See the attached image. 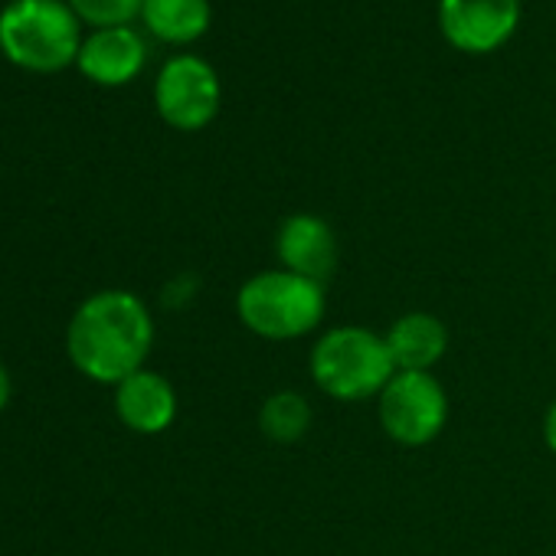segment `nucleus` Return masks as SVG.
Listing matches in <instances>:
<instances>
[{
	"label": "nucleus",
	"mask_w": 556,
	"mask_h": 556,
	"mask_svg": "<svg viewBox=\"0 0 556 556\" xmlns=\"http://www.w3.org/2000/svg\"><path fill=\"white\" fill-rule=\"evenodd\" d=\"M387 344L396 370L432 374L448 354V328L432 312H406L387 328Z\"/></svg>",
	"instance_id": "11"
},
{
	"label": "nucleus",
	"mask_w": 556,
	"mask_h": 556,
	"mask_svg": "<svg viewBox=\"0 0 556 556\" xmlns=\"http://www.w3.org/2000/svg\"><path fill=\"white\" fill-rule=\"evenodd\" d=\"M328 315L325 286L289 268H262L236 292L239 325L271 344L312 338Z\"/></svg>",
	"instance_id": "2"
},
{
	"label": "nucleus",
	"mask_w": 556,
	"mask_h": 556,
	"mask_svg": "<svg viewBox=\"0 0 556 556\" xmlns=\"http://www.w3.org/2000/svg\"><path fill=\"white\" fill-rule=\"evenodd\" d=\"M148 63V43L131 27H105L92 30L79 50V73L96 86H128L141 76Z\"/></svg>",
	"instance_id": "10"
},
{
	"label": "nucleus",
	"mask_w": 556,
	"mask_h": 556,
	"mask_svg": "<svg viewBox=\"0 0 556 556\" xmlns=\"http://www.w3.org/2000/svg\"><path fill=\"white\" fill-rule=\"evenodd\" d=\"M141 21L151 37L184 47L200 40L210 30L213 8L210 0H144Z\"/></svg>",
	"instance_id": "12"
},
{
	"label": "nucleus",
	"mask_w": 556,
	"mask_h": 556,
	"mask_svg": "<svg viewBox=\"0 0 556 556\" xmlns=\"http://www.w3.org/2000/svg\"><path fill=\"white\" fill-rule=\"evenodd\" d=\"M377 419L396 445L426 448L448 426V393L435 374L396 370L377 396Z\"/></svg>",
	"instance_id": "5"
},
{
	"label": "nucleus",
	"mask_w": 556,
	"mask_h": 556,
	"mask_svg": "<svg viewBox=\"0 0 556 556\" xmlns=\"http://www.w3.org/2000/svg\"><path fill=\"white\" fill-rule=\"evenodd\" d=\"M543 442H546V448L556 455V400L549 403V409H546V416H543Z\"/></svg>",
	"instance_id": "16"
},
{
	"label": "nucleus",
	"mask_w": 556,
	"mask_h": 556,
	"mask_svg": "<svg viewBox=\"0 0 556 556\" xmlns=\"http://www.w3.org/2000/svg\"><path fill=\"white\" fill-rule=\"evenodd\" d=\"M275 258L278 268H289L325 286L341 258L338 232L318 213H289L275 232Z\"/></svg>",
	"instance_id": "8"
},
{
	"label": "nucleus",
	"mask_w": 556,
	"mask_h": 556,
	"mask_svg": "<svg viewBox=\"0 0 556 556\" xmlns=\"http://www.w3.org/2000/svg\"><path fill=\"white\" fill-rule=\"evenodd\" d=\"M11 396H14V377H11L8 364L0 361V413L11 406Z\"/></svg>",
	"instance_id": "15"
},
{
	"label": "nucleus",
	"mask_w": 556,
	"mask_h": 556,
	"mask_svg": "<svg viewBox=\"0 0 556 556\" xmlns=\"http://www.w3.org/2000/svg\"><path fill=\"white\" fill-rule=\"evenodd\" d=\"M315 387L338 403L377 400L396 377L390 344L364 325H338L318 334L308 354Z\"/></svg>",
	"instance_id": "3"
},
{
	"label": "nucleus",
	"mask_w": 556,
	"mask_h": 556,
	"mask_svg": "<svg viewBox=\"0 0 556 556\" xmlns=\"http://www.w3.org/2000/svg\"><path fill=\"white\" fill-rule=\"evenodd\" d=\"M0 50L27 73H63L79 60V17L66 0H11L0 11Z\"/></svg>",
	"instance_id": "4"
},
{
	"label": "nucleus",
	"mask_w": 556,
	"mask_h": 556,
	"mask_svg": "<svg viewBox=\"0 0 556 556\" xmlns=\"http://www.w3.org/2000/svg\"><path fill=\"white\" fill-rule=\"evenodd\" d=\"M315 409L299 390H275L258 406V432L275 445H295L308 435Z\"/></svg>",
	"instance_id": "13"
},
{
	"label": "nucleus",
	"mask_w": 556,
	"mask_h": 556,
	"mask_svg": "<svg viewBox=\"0 0 556 556\" xmlns=\"http://www.w3.org/2000/svg\"><path fill=\"white\" fill-rule=\"evenodd\" d=\"M223 102V86L216 70L193 53L170 56L154 83V105L164 125L174 131H203Z\"/></svg>",
	"instance_id": "6"
},
{
	"label": "nucleus",
	"mask_w": 556,
	"mask_h": 556,
	"mask_svg": "<svg viewBox=\"0 0 556 556\" xmlns=\"http://www.w3.org/2000/svg\"><path fill=\"white\" fill-rule=\"evenodd\" d=\"M520 27V0H439V30L468 56L501 50Z\"/></svg>",
	"instance_id": "7"
},
{
	"label": "nucleus",
	"mask_w": 556,
	"mask_h": 556,
	"mask_svg": "<svg viewBox=\"0 0 556 556\" xmlns=\"http://www.w3.org/2000/svg\"><path fill=\"white\" fill-rule=\"evenodd\" d=\"M154 348V315L128 289L89 295L66 325V357L92 383L118 387L148 367Z\"/></svg>",
	"instance_id": "1"
},
{
	"label": "nucleus",
	"mask_w": 556,
	"mask_h": 556,
	"mask_svg": "<svg viewBox=\"0 0 556 556\" xmlns=\"http://www.w3.org/2000/svg\"><path fill=\"white\" fill-rule=\"evenodd\" d=\"M79 21L92 24L96 30L105 27H131L135 17H141L144 0H66Z\"/></svg>",
	"instance_id": "14"
},
{
	"label": "nucleus",
	"mask_w": 556,
	"mask_h": 556,
	"mask_svg": "<svg viewBox=\"0 0 556 556\" xmlns=\"http://www.w3.org/2000/svg\"><path fill=\"white\" fill-rule=\"evenodd\" d=\"M118 422L135 435H161L177 419V390L157 370H138L115 387L112 396Z\"/></svg>",
	"instance_id": "9"
}]
</instances>
